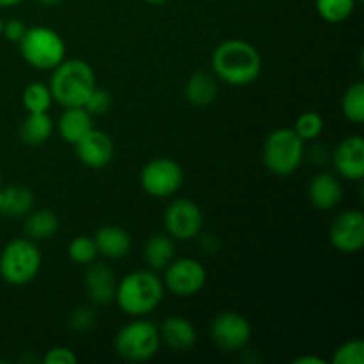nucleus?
<instances>
[{
  "label": "nucleus",
  "instance_id": "15",
  "mask_svg": "<svg viewBox=\"0 0 364 364\" xmlns=\"http://www.w3.org/2000/svg\"><path fill=\"white\" fill-rule=\"evenodd\" d=\"M84 287L92 304H109V302L114 301V295H116V274L105 263L91 262L87 265V270H85Z\"/></svg>",
  "mask_w": 364,
  "mask_h": 364
},
{
  "label": "nucleus",
  "instance_id": "28",
  "mask_svg": "<svg viewBox=\"0 0 364 364\" xmlns=\"http://www.w3.org/2000/svg\"><path fill=\"white\" fill-rule=\"evenodd\" d=\"M68 256L77 265H89L95 262L98 256V249H96L95 238L87 237V235H78L68 245Z\"/></svg>",
  "mask_w": 364,
  "mask_h": 364
},
{
  "label": "nucleus",
  "instance_id": "25",
  "mask_svg": "<svg viewBox=\"0 0 364 364\" xmlns=\"http://www.w3.org/2000/svg\"><path fill=\"white\" fill-rule=\"evenodd\" d=\"M359 0H315L316 13L329 23H343L352 16Z\"/></svg>",
  "mask_w": 364,
  "mask_h": 364
},
{
  "label": "nucleus",
  "instance_id": "1",
  "mask_svg": "<svg viewBox=\"0 0 364 364\" xmlns=\"http://www.w3.org/2000/svg\"><path fill=\"white\" fill-rule=\"evenodd\" d=\"M212 70L217 80L233 87H244L258 80L263 60L255 45L244 39L231 38L213 50Z\"/></svg>",
  "mask_w": 364,
  "mask_h": 364
},
{
  "label": "nucleus",
  "instance_id": "7",
  "mask_svg": "<svg viewBox=\"0 0 364 364\" xmlns=\"http://www.w3.org/2000/svg\"><path fill=\"white\" fill-rule=\"evenodd\" d=\"M160 331L153 322L146 320L144 316H139L134 322H128L127 326L117 331L114 338V348L121 359L130 363L149 361L155 358L160 350Z\"/></svg>",
  "mask_w": 364,
  "mask_h": 364
},
{
  "label": "nucleus",
  "instance_id": "31",
  "mask_svg": "<svg viewBox=\"0 0 364 364\" xmlns=\"http://www.w3.org/2000/svg\"><path fill=\"white\" fill-rule=\"evenodd\" d=\"M96 326V311L91 306H80L70 315V327L75 333H87Z\"/></svg>",
  "mask_w": 364,
  "mask_h": 364
},
{
  "label": "nucleus",
  "instance_id": "16",
  "mask_svg": "<svg viewBox=\"0 0 364 364\" xmlns=\"http://www.w3.org/2000/svg\"><path fill=\"white\" fill-rule=\"evenodd\" d=\"M308 198L320 212H331L343 199V185L333 173H318L308 187Z\"/></svg>",
  "mask_w": 364,
  "mask_h": 364
},
{
  "label": "nucleus",
  "instance_id": "35",
  "mask_svg": "<svg viewBox=\"0 0 364 364\" xmlns=\"http://www.w3.org/2000/svg\"><path fill=\"white\" fill-rule=\"evenodd\" d=\"M295 364H326V361L320 358H313V355H302L294 361Z\"/></svg>",
  "mask_w": 364,
  "mask_h": 364
},
{
  "label": "nucleus",
  "instance_id": "9",
  "mask_svg": "<svg viewBox=\"0 0 364 364\" xmlns=\"http://www.w3.org/2000/svg\"><path fill=\"white\" fill-rule=\"evenodd\" d=\"M164 287L176 297H194L205 288L208 272L205 265L194 258H174L164 269Z\"/></svg>",
  "mask_w": 364,
  "mask_h": 364
},
{
  "label": "nucleus",
  "instance_id": "23",
  "mask_svg": "<svg viewBox=\"0 0 364 364\" xmlns=\"http://www.w3.org/2000/svg\"><path fill=\"white\" fill-rule=\"evenodd\" d=\"M53 128L55 124L48 112H28L20 127V139L28 146H41L52 137Z\"/></svg>",
  "mask_w": 364,
  "mask_h": 364
},
{
  "label": "nucleus",
  "instance_id": "20",
  "mask_svg": "<svg viewBox=\"0 0 364 364\" xmlns=\"http://www.w3.org/2000/svg\"><path fill=\"white\" fill-rule=\"evenodd\" d=\"M217 92H219V84H217L215 75L206 73V71L192 73L185 85V96L188 103L199 109L212 105L217 98Z\"/></svg>",
  "mask_w": 364,
  "mask_h": 364
},
{
  "label": "nucleus",
  "instance_id": "14",
  "mask_svg": "<svg viewBox=\"0 0 364 364\" xmlns=\"http://www.w3.org/2000/svg\"><path fill=\"white\" fill-rule=\"evenodd\" d=\"M333 166L341 178L361 181L364 176V139L361 135L345 137L333 151Z\"/></svg>",
  "mask_w": 364,
  "mask_h": 364
},
{
  "label": "nucleus",
  "instance_id": "11",
  "mask_svg": "<svg viewBox=\"0 0 364 364\" xmlns=\"http://www.w3.org/2000/svg\"><path fill=\"white\" fill-rule=\"evenodd\" d=\"M212 340L220 350L224 352H237L247 347L251 341V323L244 315L235 311L220 313L213 318L212 327H210Z\"/></svg>",
  "mask_w": 364,
  "mask_h": 364
},
{
  "label": "nucleus",
  "instance_id": "3",
  "mask_svg": "<svg viewBox=\"0 0 364 364\" xmlns=\"http://www.w3.org/2000/svg\"><path fill=\"white\" fill-rule=\"evenodd\" d=\"M50 92L60 107H84L96 87V75L91 64L82 59H64L52 70Z\"/></svg>",
  "mask_w": 364,
  "mask_h": 364
},
{
  "label": "nucleus",
  "instance_id": "30",
  "mask_svg": "<svg viewBox=\"0 0 364 364\" xmlns=\"http://www.w3.org/2000/svg\"><path fill=\"white\" fill-rule=\"evenodd\" d=\"M333 364H363L364 363V341L355 338V340L345 341L343 345L334 350Z\"/></svg>",
  "mask_w": 364,
  "mask_h": 364
},
{
  "label": "nucleus",
  "instance_id": "41",
  "mask_svg": "<svg viewBox=\"0 0 364 364\" xmlns=\"http://www.w3.org/2000/svg\"><path fill=\"white\" fill-rule=\"evenodd\" d=\"M359 2H363V0H359Z\"/></svg>",
  "mask_w": 364,
  "mask_h": 364
},
{
  "label": "nucleus",
  "instance_id": "17",
  "mask_svg": "<svg viewBox=\"0 0 364 364\" xmlns=\"http://www.w3.org/2000/svg\"><path fill=\"white\" fill-rule=\"evenodd\" d=\"M160 340L173 352H187L198 343V331L194 323L180 315L167 316L159 327Z\"/></svg>",
  "mask_w": 364,
  "mask_h": 364
},
{
  "label": "nucleus",
  "instance_id": "6",
  "mask_svg": "<svg viewBox=\"0 0 364 364\" xmlns=\"http://www.w3.org/2000/svg\"><path fill=\"white\" fill-rule=\"evenodd\" d=\"M304 155L306 142L295 134L294 128H277L263 142V164L277 176L294 174L301 167Z\"/></svg>",
  "mask_w": 364,
  "mask_h": 364
},
{
  "label": "nucleus",
  "instance_id": "24",
  "mask_svg": "<svg viewBox=\"0 0 364 364\" xmlns=\"http://www.w3.org/2000/svg\"><path fill=\"white\" fill-rule=\"evenodd\" d=\"M176 255L174 240L169 235H153L144 245V262L151 270H164Z\"/></svg>",
  "mask_w": 364,
  "mask_h": 364
},
{
  "label": "nucleus",
  "instance_id": "38",
  "mask_svg": "<svg viewBox=\"0 0 364 364\" xmlns=\"http://www.w3.org/2000/svg\"><path fill=\"white\" fill-rule=\"evenodd\" d=\"M144 2L151 4V6H162V4L169 2V0H144Z\"/></svg>",
  "mask_w": 364,
  "mask_h": 364
},
{
  "label": "nucleus",
  "instance_id": "12",
  "mask_svg": "<svg viewBox=\"0 0 364 364\" xmlns=\"http://www.w3.org/2000/svg\"><path fill=\"white\" fill-rule=\"evenodd\" d=\"M331 245L341 255H358L364 247V215L359 210L338 213L329 228Z\"/></svg>",
  "mask_w": 364,
  "mask_h": 364
},
{
  "label": "nucleus",
  "instance_id": "37",
  "mask_svg": "<svg viewBox=\"0 0 364 364\" xmlns=\"http://www.w3.org/2000/svg\"><path fill=\"white\" fill-rule=\"evenodd\" d=\"M36 2L43 4V6H59L63 0H36Z\"/></svg>",
  "mask_w": 364,
  "mask_h": 364
},
{
  "label": "nucleus",
  "instance_id": "34",
  "mask_svg": "<svg viewBox=\"0 0 364 364\" xmlns=\"http://www.w3.org/2000/svg\"><path fill=\"white\" fill-rule=\"evenodd\" d=\"M25 31H27V27H25L23 21L18 20V18H11V20H4L2 36L7 39V41L18 43L21 38H23Z\"/></svg>",
  "mask_w": 364,
  "mask_h": 364
},
{
  "label": "nucleus",
  "instance_id": "36",
  "mask_svg": "<svg viewBox=\"0 0 364 364\" xmlns=\"http://www.w3.org/2000/svg\"><path fill=\"white\" fill-rule=\"evenodd\" d=\"M21 2H23V0H0V7H14Z\"/></svg>",
  "mask_w": 364,
  "mask_h": 364
},
{
  "label": "nucleus",
  "instance_id": "40",
  "mask_svg": "<svg viewBox=\"0 0 364 364\" xmlns=\"http://www.w3.org/2000/svg\"><path fill=\"white\" fill-rule=\"evenodd\" d=\"M0 187H2V169H0Z\"/></svg>",
  "mask_w": 364,
  "mask_h": 364
},
{
  "label": "nucleus",
  "instance_id": "4",
  "mask_svg": "<svg viewBox=\"0 0 364 364\" xmlns=\"http://www.w3.org/2000/svg\"><path fill=\"white\" fill-rule=\"evenodd\" d=\"M43 256L38 242L31 238H13L0 252V277L11 287H25L41 272Z\"/></svg>",
  "mask_w": 364,
  "mask_h": 364
},
{
  "label": "nucleus",
  "instance_id": "21",
  "mask_svg": "<svg viewBox=\"0 0 364 364\" xmlns=\"http://www.w3.org/2000/svg\"><path fill=\"white\" fill-rule=\"evenodd\" d=\"M34 208V194L25 185L0 187V213L11 219L27 215Z\"/></svg>",
  "mask_w": 364,
  "mask_h": 364
},
{
  "label": "nucleus",
  "instance_id": "19",
  "mask_svg": "<svg viewBox=\"0 0 364 364\" xmlns=\"http://www.w3.org/2000/svg\"><path fill=\"white\" fill-rule=\"evenodd\" d=\"M92 128H95L92 127V116L84 107H68L57 121V130H59L60 139L71 146L77 144Z\"/></svg>",
  "mask_w": 364,
  "mask_h": 364
},
{
  "label": "nucleus",
  "instance_id": "10",
  "mask_svg": "<svg viewBox=\"0 0 364 364\" xmlns=\"http://www.w3.org/2000/svg\"><path fill=\"white\" fill-rule=\"evenodd\" d=\"M164 226L174 240H194L203 228V212L191 199H174L164 212Z\"/></svg>",
  "mask_w": 364,
  "mask_h": 364
},
{
  "label": "nucleus",
  "instance_id": "32",
  "mask_svg": "<svg viewBox=\"0 0 364 364\" xmlns=\"http://www.w3.org/2000/svg\"><path fill=\"white\" fill-rule=\"evenodd\" d=\"M110 103H112L110 92L96 85V87L92 89L91 95H89V98L85 100L84 109L87 110L91 116H102V114H105L107 110L110 109Z\"/></svg>",
  "mask_w": 364,
  "mask_h": 364
},
{
  "label": "nucleus",
  "instance_id": "33",
  "mask_svg": "<svg viewBox=\"0 0 364 364\" xmlns=\"http://www.w3.org/2000/svg\"><path fill=\"white\" fill-rule=\"evenodd\" d=\"M45 364H75L77 363V355L71 348L68 347H52L43 358Z\"/></svg>",
  "mask_w": 364,
  "mask_h": 364
},
{
  "label": "nucleus",
  "instance_id": "2",
  "mask_svg": "<svg viewBox=\"0 0 364 364\" xmlns=\"http://www.w3.org/2000/svg\"><path fill=\"white\" fill-rule=\"evenodd\" d=\"M166 287L155 270H134L117 283L114 301L128 316H146L164 301Z\"/></svg>",
  "mask_w": 364,
  "mask_h": 364
},
{
  "label": "nucleus",
  "instance_id": "26",
  "mask_svg": "<svg viewBox=\"0 0 364 364\" xmlns=\"http://www.w3.org/2000/svg\"><path fill=\"white\" fill-rule=\"evenodd\" d=\"M341 112L350 123H364V84L355 82L345 91L341 98Z\"/></svg>",
  "mask_w": 364,
  "mask_h": 364
},
{
  "label": "nucleus",
  "instance_id": "5",
  "mask_svg": "<svg viewBox=\"0 0 364 364\" xmlns=\"http://www.w3.org/2000/svg\"><path fill=\"white\" fill-rule=\"evenodd\" d=\"M20 53L25 63L34 70L52 71L57 64L66 59V43L60 34L45 25H36L25 31L18 41Z\"/></svg>",
  "mask_w": 364,
  "mask_h": 364
},
{
  "label": "nucleus",
  "instance_id": "39",
  "mask_svg": "<svg viewBox=\"0 0 364 364\" xmlns=\"http://www.w3.org/2000/svg\"><path fill=\"white\" fill-rule=\"evenodd\" d=\"M2 31H4V20L0 18V36H2Z\"/></svg>",
  "mask_w": 364,
  "mask_h": 364
},
{
  "label": "nucleus",
  "instance_id": "29",
  "mask_svg": "<svg viewBox=\"0 0 364 364\" xmlns=\"http://www.w3.org/2000/svg\"><path fill=\"white\" fill-rule=\"evenodd\" d=\"M294 130L304 142L315 141L323 132V117L313 110L301 114L294 123Z\"/></svg>",
  "mask_w": 364,
  "mask_h": 364
},
{
  "label": "nucleus",
  "instance_id": "8",
  "mask_svg": "<svg viewBox=\"0 0 364 364\" xmlns=\"http://www.w3.org/2000/svg\"><path fill=\"white\" fill-rule=\"evenodd\" d=\"M183 167L180 162L167 156L153 159L142 167L141 187L148 196L155 199L173 198L183 185Z\"/></svg>",
  "mask_w": 364,
  "mask_h": 364
},
{
  "label": "nucleus",
  "instance_id": "22",
  "mask_svg": "<svg viewBox=\"0 0 364 364\" xmlns=\"http://www.w3.org/2000/svg\"><path fill=\"white\" fill-rule=\"evenodd\" d=\"M25 217H27L23 226L25 235H27V238H31L34 242L48 240L59 230V217L52 210L32 208Z\"/></svg>",
  "mask_w": 364,
  "mask_h": 364
},
{
  "label": "nucleus",
  "instance_id": "13",
  "mask_svg": "<svg viewBox=\"0 0 364 364\" xmlns=\"http://www.w3.org/2000/svg\"><path fill=\"white\" fill-rule=\"evenodd\" d=\"M78 162L87 169H105L116 155V146L109 134L92 128L77 144H73Z\"/></svg>",
  "mask_w": 364,
  "mask_h": 364
},
{
  "label": "nucleus",
  "instance_id": "27",
  "mask_svg": "<svg viewBox=\"0 0 364 364\" xmlns=\"http://www.w3.org/2000/svg\"><path fill=\"white\" fill-rule=\"evenodd\" d=\"M52 92L48 85L41 82H32L23 89L21 95V103H23L27 112H48L52 107Z\"/></svg>",
  "mask_w": 364,
  "mask_h": 364
},
{
  "label": "nucleus",
  "instance_id": "18",
  "mask_svg": "<svg viewBox=\"0 0 364 364\" xmlns=\"http://www.w3.org/2000/svg\"><path fill=\"white\" fill-rule=\"evenodd\" d=\"M95 244L98 249V255L109 259H121L130 255L132 251V237L127 230L121 226H103L96 231Z\"/></svg>",
  "mask_w": 364,
  "mask_h": 364
}]
</instances>
